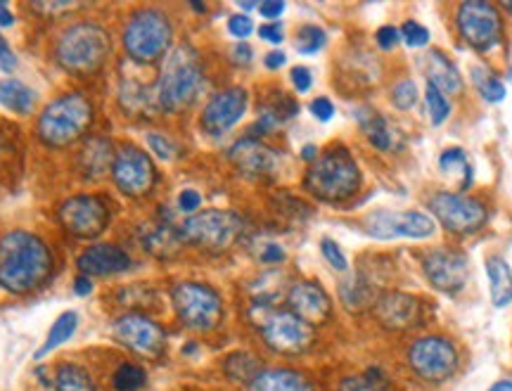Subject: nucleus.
Instances as JSON below:
<instances>
[{
  "label": "nucleus",
  "mask_w": 512,
  "mask_h": 391,
  "mask_svg": "<svg viewBox=\"0 0 512 391\" xmlns=\"http://www.w3.org/2000/svg\"><path fill=\"white\" fill-rule=\"evenodd\" d=\"M339 297H342L344 306L349 311L361 313L366 309H373L377 301V292L373 290V285L361 278V275H351L349 280H344L339 285Z\"/></svg>",
  "instance_id": "29"
},
{
  "label": "nucleus",
  "mask_w": 512,
  "mask_h": 391,
  "mask_svg": "<svg viewBox=\"0 0 512 391\" xmlns=\"http://www.w3.org/2000/svg\"><path fill=\"white\" fill-rule=\"evenodd\" d=\"M171 36V22L166 15L157 10H143L131 17L124 31V46L131 60L136 62H155L159 57L169 53Z\"/></svg>",
  "instance_id": "7"
},
{
  "label": "nucleus",
  "mask_w": 512,
  "mask_h": 391,
  "mask_svg": "<svg viewBox=\"0 0 512 391\" xmlns=\"http://www.w3.org/2000/svg\"><path fill=\"white\" fill-rule=\"evenodd\" d=\"M304 188L320 202H347L361 188V171L347 147H330L306 171Z\"/></svg>",
  "instance_id": "2"
},
{
  "label": "nucleus",
  "mask_w": 512,
  "mask_h": 391,
  "mask_svg": "<svg viewBox=\"0 0 512 391\" xmlns=\"http://www.w3.org/2000/svg\"><path fill=\"white\" fill-rule=\"evenodd\" d=\"M36 95L29 86H24L22 81L17 79H3L0 81V105L5 110L15 114H29L34 110Z\"/></svg>",
  "instance_id": "30"
},
{
  "label": "nucleus",
  "mask_w": 512,
  "mask_h": 391,
  "mask_svg": "<svg viewBox=\"0 0 512 391\" xmlns=\"http://www.w3.org/2000/svg\"><path fill=\"white\" fill-rule=\"evenodd\" d=\"M377 323L394 332H406L422 323V304L418 297L406 292H382L377 294L373 306Z\"/></svg>",
  "instance_id": "17"
},
{
  "label": "nucleus",
  "mask_w": 512,
  "mask_h": 391,
  "mask_svg": "<svg viewBox=\"0 0 512 391\" xmlns=\"http://www.w3.org/2000/svg\"><path fill=\"white\" fill-rule=\"evenodd\" d=\"M287 304H290V311L294 316L302 318L311 328L313 325L325 323L332 313V301L328 292L316 285V282H297V285H292L290 292H287Z\"/></svg>",
  "instance_id": "21"
},
{
  "label": "nucleus",
  "mask_w": 512,
  "mask_h": 391,
  "mask_svg": "<svg viewBox=\"0 0 512 391\" xmlns=\"http://www.w3.org/2000/svg\"><path fill=\"white\" fill-rule=\"evenodd\" d=\"M430 209L441 226L458 235L477 233L489 219L482 202L460 195V192H439L430 200Z\"/></svg>",
  "instance_id": "11"
},
{
  "label": "nucleus",
  "mask_w": 512,
  "mask_h": 391,
  "mask_svg": "<svg viewBox=\"0 0 512 391\" xmlns=\"http://www.w3.org/2000/svg\"><path fill=\"white\" fill-rule=\"evenodd\" d=\"M112 50L110 34L98 24H74L57 41L55 55L64 72L86 76L95 74L107 62Z\"/></svg>",
  "instance_id": "4"
},
{
  "label": "nucleus",
  "mask_w": 512,
  "mask_h": 391,
  "mask_svg": "<svg viewBox=\"0 0 512 391\" xmlns=\"http://www.w3.org/2000/svg\"><path fill=\"white\" fill-rule=\"evenodd\" d=\"M427 107H430V117H432V124L434 126H441L444 121L448 119V112H451V105H448V100L444 98V93H439L437 88L432 86V83H427Z\"/></svg>",
  "instance_id": "37"
},
{
  "label": "nucleus",
  "mask_w": 512,
  "mask_h": 391,
  "mask_svg": "<svg viewBox=\"0 0 512 391\" xmlns=\"http://www.w3.org/2000/svg\"><path fill=\"white\" fill-rule=\"evenodd\" d=\"M292 83H294V88H297L299 93L309 91L311 83H313L309 69H306V67H294L292 69Z\"/></svg>",
  "instance_id": "51"
},
{
  "label": "nucleus",
  "mask_w": 512,
  "mask_h": 391,
  "mask_svg": "<svg viewBox=\"0 0 512 391\" xmlns=\"http://www.w3.org/2000/svg\"><path fill=\"white\" fill-rule=\"evenodd\" d=\"M320 252H323L325 261H328V264L335 268V271H347V266H349L347 264V256H344L342 247H339L335 240L325 237V240L320 242Z\"/></svg>",
  "instance_id": "41"
},
{
  "label": "nucleus",
  "mask_w": 512,
  "mask_h": 391,
  "mask_svg": "<svg viewBox=\"0 0 512 391\" xmlns=\"http://www.w3.org/2000/svg\"><path fill=\"white\" fill-rule=\"evenodd\" d=\"M399 38H401V34L394 27H382L380 31H377V46H380L382 50H392L396 43H399Z\"/></svg>",
  "instance_id": "50"
},
{
  "label": "nucleus",
  "mask_w": 512,
  "mask_h": 391,
  "mask_svg": "<svg viewBox=\"0 0 512 391\" xmlns=\"http://www.w3.org/2000/svg\"><path fill=\"white\" fill-rule=\"evenodd\" d=\"M223 370L233 382L252 384L256 377L264 373L261 368V361L254 354H247V351H238V354L228 356L226 363H223Z\"/></svg>",
  "instance_id": "31"
},
{
  "label": "nucleus",
  "mask_w": 512,
  "mask_h": 391,
  "mask_svg": "<svg viewBox=\"0 0 512 391\" xmlns=\"http://www.w3.org/2000/svg\"><path fill=\"white\" fill-rule=\"evenodd\" d=\"M233 62L235 64H249V62H252V48L245 46V43L235 46L233 48Z\"/></svg>",
  "instance_id": "55"
},
{
  "label": "nucleus",
  "mask_w": 512,
  "mask_h": 391,
  "mask_svg": "<svg viewBox=\"0 0 512 391\" xmlns=\"http://www.w3.org/2000/svg\"><path fill=\"white\" fill-rule=\"evenodd\" d=\"M249 391H313L311 382L294 370H264L249 384Z\"/></svg>",
  "instance_id": "27"
},
{
  "label": "nucleus",
  "mask_w": 512,
  "mask_h": 391,
  "mask_svg": "<svg viewBox=\"0 0 512 391\" xmlns=\"http://www.w3.org/2000/svg\"><path fill=\"white\" fill-rule=\"evenodd\" d=\"M228 159L247 178H268L280 166V157L275 155V150L256 138L238 140V143L230 147Z\"/></svg>",
  "instance_id": "20"
},
{
  "label": "nucleus",
  "mask_w": 512,
  "mask_h": 391,
  "mask_svg": "<svg viewBox=\"0 0 512 391\" xmlns=\"http://www.w3.org/2000/svg\"><path fill=\"white\" fill-rule=\"evenodd\" d=\"M228 31L235 38H240V41H245V38L254 31V24L247 15H233L228 19Z\"/></svg>",
  "instance_id": "45"
},
{
  "label": "nucleus",
  "mask_w": 512,
  "mask_h": 391,
  "mask_svg": "<svg viewBox=\"0 0 512 391\" xmlns=\"http://www.w3.org/2000/svg\"><path fill=\"white\" fill-rule=\"evenodd\" d=\"M202 64L195 48L178 46L166 55L157 83L159 110L181 112L197 100L202 91Z\"/></svg>",
  "instance_id": "3"
},
{
  "label": "nucleus",
  "mask_w": 512,
  "mask_h": 391,
  "mask_svg": "<svg viewBox=\"0 0 512 391\" xmlns=\"http://www.w3.org/2000/svg\"><path fill=\"white\" fill-rule=\"evenodd\" d=\"M259 12H261V17L268 19V22H275V19L285 12V3H273V0L271 3H261Z\"/></svg>",
  "instance_id": "54"
},
{
  "label": "nucleus",
  "mask_w": 512,
  "mask_h": 391,
  "mask_svg": "<svg viewBox=\"0 0 512 391\" xmlns=\"http://www.w3.org/2000/svg\"><path fill=\"white\" fill-rule=\"evenodd\" d=\"M425 72H427V79H430V83L439 93L453 95L463 88V81H460L456 64L448 60L444 53H439V50H432V53L427 55Z\"/></svg>",
  "instance_id": "25"
},
{
  "label": "nucleus",
  "mask_w": 512,
  "mask_h": 391,
  "mask_svg": "<svg viewBox=\"0 0 512 391\" xmlns=\"http://www.w3.org/2000/svg\"><path fill=\"white\" fill-rule=\"evenodd\" d=\"M427 280L437 287L439 292L456 294L467 282V259L456 249H434L422 259Z\"/></svg>",
  "instance_id": "19"
},
{
  "label": "nucleus",
  "mask_w": 512,
  "mask_h": 391,
  "mask_svg": "<svg viewBox=\"0 0 512 391\" xmlns=\"http://www.w3.org/2000/svg\"><path fill=\"white\" fill-rule=\"evenodd\" d=\"M15 17H12L10 5L8 3H0V27H12Z\"/></svg>",
  "instance_id": "58"
},
{
  "label": "nucleus",
  "mask_w": 512,
  "mask_h": 391,
  "mask_svg": "<svg viewBox=\"0 0 512 391\" xmlns=\"http://www.w3.org/2000/svg\"><path fill=\"white\" fill-rule=\"evenodd\" d=\"M55 389L57 391H98L93 377L74 363H62L55 373Z\"/></svg>",
  "instance_id": "32"
},
{
  "label": "nucleus",
  "mask_w": 512,
  "mask_h": 391,
  "mask_svg": "<svg viewBox=\"0 0 512 391\" xmlns=\"http://www.w3.org/2000/svg\"><path fill=\"white\" fill-rule=\"evenodd\" d=\"M76 328H79V316H76L74 311L62 313V316L53 323V328H50L46 344H43L41 349H38L36 358H43L46 354H50V351H53V349H57V346H62L64 342H67V339H72Z\"/></svg>",
  "instance_id": "33"
},
{
  "label": "nucleus",
  "mask_w": 512,
  "mask_h": 391,
  "mask_svg": "<svg viewBox=\"0 0 512 391\" xmlns=\"http://www.w3.org/2000/svg\"><path fill=\"white\" fill-rule=\"evenodd\" d=\"M439 164L446 173L448 171H463L467 178H472V171H470V164H467L465 152L458 150V147H453V150H446L444 155L439 157Z\"/></svg>",
  "instance_id": "40"
},
{
  "label": "nucleus",
  "mask_w": 512,
  "mask_h": 391,
  "mask_svg": "<svg viewBox=\"0 0 512 391\" xmlns=\"http://www.w3.org/2000/svg\"><path fill=\"white\" fill-rule=\"evenodd\" d=\"M202 204V195L197 190H183L178 197V207L181 211H195Z\"/></svg>",
  "instance_id": "52"
},
{
  "label": "nucleus",
  "mask_w": 512,
  "mask_h": 391,
  "mask_svg": "<svg viewBox=\"0 0 512 391\" xmlns=\"http://www.w3.org/2000/svg\"><path fill=\"white\" fill-rule=\"evenodd\" d=\"M140 242L145 252H150L155 259H174L181 252L183 237L181 230L171 228L169 223H150L140 230Z\"/></svg>",
  "instance_id": "23"
},
{
  "label": "nucleus",
  "mask_w": 512,
  "mask_h": 391,
  "mask_svg": "<svg viewBox=\"0 0 512 391\" xmlns=\"http://www.w3.org/2000/svg\"><path fill=\"white\" fill-rule=\"evenodd\" d=\"M240 8L242 10H254V8H259V5H256V3H240Z\"/></svg>",
  "instance_id": "61"
},
{
  "label": "nucleus",
  "mask_w": 512,
  "mask_h": 391,
  "mask_svg": "<svg viewBox=\"0 0 512 391\" xmlns=\"http://www.w3.org/2000/svg\"><path fill=\"white\" fill-rule=\"evenodd\" d=\"M121 105H124L126 114H140V117H152V112L159 110V100H157V88L143 86L138 81H124L121 83V93H119Z\"/></svg>",
  "instance_id": "26"
},
{
  "label": "nucleus",
  "mask_w": 512,
  "mask_h": 391,
  "mask_svg": "<svg viewBox=\"0 0 512 391\" xmlns=\"http://www.w3.org/2000/svg\"><path fill=\"white\" fill-rule=\"evenodd\" d=\"M15 67H17V57L8 46V41L0 36V69H3V72H15Z\"/></svg>",
  "instance_id": "48"
},
{
  "label": "nucleus",
  "mask_w": 512,
  "mask_h": 391,
  "mask_svg": "<svg viewBox=\"0 0 512 391\" xmlns=\"http://www.w3.org/2000/svg\"><path fill=\"white\" fill-rule=\"evenodd\" d=\"M31 8L38 10V12H43V15H46V17H55V15H60V12L79 8V5H76V3H60V0H53V3H34V5H31Z\"/></svg>",
  "instance_id": "46"
},
{
  "label": "nucleus",
  "mask_w": 512,
  "mask_h": 391,
  "mask_svg": "<svg viewBox=\"0 0 512 391\" xmlns=\"http://www.w3.org/2000/svg\"><path fill=\"white\" fill-rule=\"evenodd\" d=\"M247 91L245 88H226L216 93L207 102L202 112V128L209 136H223L230 131L247 112Z\"/></svg>",
  "instance_id": "18"
},
{
  "label": "nucleus",
  "mask_w": 512,
  "mask_h": 391,
  "mask_svg": "<svg viewBox=\"0 0 512 391\" xmlns=\"http://www.w3.org/2000/svg\"><path fill=\"white\" fill-rule=\"evenodd\" d=\"M325 46V31L313 27V24H309V27H304L302 31H299L297 36V50L302 55H313L318 53L320 48Z\"/></svg>",
  "instance_id": "38"
},
{
  "label": "nucleus",
  "mask_w": 512,
  "mask_h": 391,
  "mask_svg": "<svg viewBox=\"0 0 512 391\" xmlns=\"http://www.w3.org/2000/svg\"><path fill=\"white\" fill-rule=\"evenodd\" d=\"M399 34L411 48H422V46H427V41H430V31H427L418 22H406L401 27Z\"/></svg>",
  "instance_id": "42"
},
{
  "label": "nucleus",
  "mask_w": 512,
  "mask_h": 391,
  "mask_svg": "<svg viewBox=\"0 0 512 391\" xmlns=\"http://www.w3.org/2000/svg\"><path fill=\"white\" fill-rule=\"evenodd\" d=\"M316 155H318L316 147H313V145H306V147H304V152H302L304 159H316Z\"/></svg>",
  "instance_id": "60"
},
{
  "label": "nucleus",
  "mask_w": 512,
  "mask_h": 391,
  "mask_svg": "<svg viewBox=\"0 0 512 391\" xmlns=\"http://www.w3.org/2000/svg\"><path fill=\"white\" fill-rule=\"evenodd\" d=\"M259 259L264 261V264H283L285 249L280 245H275V242H268V245H264V249H261Z\"/></svg>",
  "instance_id": "47"
},
{
  "label": "nucleus",
  "mask_w": 512,
  "mask_h": 391,
  "mask_svg": "<svg viewBox=\"0 0 512 391\" xmlns=\"http://www.w3.org/2000/svg\"><path fill=\"white\" fill-rule=\"evenodd\" d=\"M486 273H489L491 301L498 309H503L512 301V271L508 261L503 256H491L489 264H486Z\"/></svg>",
  "instance_id": "28"
},
{
  "label": "nucleus",
  "mask_w": 512,
  "mask_h": 391,
  "mask_svg": "<svg viewBox=\"0 0 512 391\" xmlns=\"http://www.w3.org/2000/svg\"><path fill=\"white\" fill-rule=\"evenodd\" d=\"M192 8H195V10H200V12H204V10H207V8H204V5H202V3H192Z\"/></svg>",
  "instance_id": "62"
},
{
  "label": "nucleus",
  "mask_w": 512,
  "mask_h": 391,
  "mask_svg": "<svg viewBox=\"0 0 512 391\" xmlns=\"http://www.w3.org/2000/svg\"><path fill=\"white\" fill-rule=\"evenodd\" d=\"M458 29L465 43L475 50H489L501 41L503 22L498 10L491 3H463L458 10Z\"/></svg>",
  "instance_id": "12"
},
{
  "label": "nucleus",
  "mask_w": 512,
  "mask_h": 391,
  "mask_svg": "<svg viewBox=\"0 0 512 391\" xmlns=\"http://www.w3.org/2000/svg\"><path fill=\"white\" fill-rule=\"evenodd\" d=\"M366 233L377 240H394V237H413V240H425L434 233V221L420 211H375L366 223Z\"/></svg>",
  "instance_id": "16"
},
{
  "label": "nucleus",
  "mask_w": 512,
  "mask_h": 391,
  "mask_svg": "<svg viewBox=\"0 0 512 391\" xmlns=\"http://www.w3.org/2000/svg\"><path fill=\"white\" fill-rule=\"evenodd\" d=\"M413 373L425 382H446L458 370V351L444 337H422L408 351Z\"/></svg>",
  "instance_id": "10"
},
{
  "label": "nucleus",
  "mask_w": 512,
  "mask_h": 391,
  "mask_svg": "<svg viewBox=\"0 0 512 391\" xmlns=\"http://www.w3.org/2000/svg\"><path fill=\"white\" fill-rule=\"evenodd\" d=\"M145 382H147L145 370L133 363L119 365V370L114 373V389L117 391H138L145 387Z\"/></svg>",
  "instance_id": "36"
},
{
  "label": "nucleus",
  "mask_w": 512,
  "mask_h": 391,
  "mask_svg": "<svg viewBox=\"0 0 512 391\" xmlns=\"http://www.w3.org/2000/svg\"><path fill=\"white\" fill-rule=\"evenodd\" d=\"M147 145H150V150L155 152L159 159L176 157V145L171 143V140H166L164 136H159V133H150V136H147Z\"/></svg>",
  "instance_id": "44"
},
{
  "label": "nucleus",
  "mask_w": 512,
  "mask_h": 391,
  "mask_svg": "<svg viewBox=\"0 0 512 391\" xmlns=\"http://www.w3.org/2000/svg\"><path fill=\"white\" fill-rule=\"evenodd\" d=\"M242 230H245V221L238 214L223 209H209L190 216L181 226V237L183 242L204 249V252L223 254L240 240Z\"/></svg>",
  "instance_id": "6"
},
{
  "label": "nucleus",
  "mask_w": 512,
  "mask_h": 391,
  "mask_svg": "<svg viewBox=\"0 0 512 391\" xmlns=\"http://www.w3.org/2000/svg\"><path fill=\"white\" fill-rule=\"evenodd\" d=\"M74 292L79 294V297H86V294L93 292V282L91 278H86V275H81V278H76L74 282Z\"/></svg>",
  "instance_id": "56"
},
{
  "label": "nucleus",
  "mask_w": 512,
  "mask_h": 391,
  "mask_svg": "<svg viewBox=\"0 0 512 391\" xmlns=\"http://www.w3.org/2000/svg\"><path fill=\"white\" fill-rule=\"evenodd\" d=\"M311 112L318 121H330L332 114H335V107H332V102L328 98H318L311 102Z\"/></svg>",
  "instance_id": "49"
},
{
  "label": "nucleus",
  "mask_w": 512,
  "mask_h": 391,
  "mask_svg": "<svg viewBox=\"0 0 512 391\" xmlns=\"http://www.w3.org/2000/svg\"><path fill=\"white\" fill-rule=\"evenodd\" d=\"M53 273V254L41 237L15 230L0 237V287L29 294L46 285Z\"/></svg>",
  "instance_id": "1"
},
{
  "label": "nucleus",
  "mask_w": 512,
  "mask_h": 391,
  "mask_svg": "<svg viewBox=\"0 0 512 391\" xmlns=\"http://www.w3.org/2000/svg\"><path fill=\"white\" fill-rule=\"evenodd\" d=\"M93 124V105L86 95L69 93L50 102L38 119V138L48 147H67L86 136Z\"/></svg>",
  "instance_id": "5"
},
{
  "label": "nucleus",
  "mask_w": 512,
  "mask_h": 391,
  "mask_svg": "<svg viewBox=\"0 0 512 391\" xmlns=\"http://www.w3.org/2000/svg\"><path fill=\"white\" fill-rule=\"evenodd\" d=\"M259 36L268 43H280V41H283V27H280L278 22H268L259 29Z\"/></svg>",
  "instance_id": "53"
},
{
  "label": "nucleus",
  "mask_w": 512,
  "mask_h": 391,
  "mask_svg": "<svg viewBox=\"0 0 512 391\" xmlns=\"http://www.w3.org/2000/svg\"><path fill=\"white\" fill-rule=\"evenodd\" d=\"M489 391H512V380H503V382H496L494 387Z\"/></svg>",
  "instance_id": "59"
},
{
  "label": "nucleus",
  "mask_w": 512,
  "mask_h": 391,
  "mask_svg": "<svg viewBox=\"0 0 512 391\" xmlns=\"http://www.w3.org/2000/svg\"><path fill=\"white\" fill-rule=\"evenodd\" d=\"M479 81V93L486 102H501L505 98V86L496 76H475Z\"/></svg>",
  "instance_id": "43"
},
{
  "label": "nucleus",
  "mask_w": 512,
  "mask_h": 391,
  "mask_svg": "<svg viewBox=\"0 0 512 391\" xmlns=\"http://www.w3.org/2000/svg\"><path fill=\"white\" fill-rule=\"evenodd\" d=\"M392 100H394V107H399V110H411L415 102H418V86H415L413 81L396 83Z\"/></svg>",
  "instance_id": "39"
},
{
  "label": "nucleus",
  "mask_w": 512,
  "mask_h": 391,
  "mask_svg": "<svg viewBox=\"0 0 512 391\" xmlns=\"http://www.w3.org/2000/svg\"><path fill=\"white\" fill-rule=\"evenodd\" d=\"M114 157L117 155H114L112 143L107 138L86 140V145H83V150L79 155V169L83 173V178H88V181L105 178L107 173L112 171Z\"/></svg>",
  "instance_id": "24"
},
{
  "label": "nucleus",
  "mask_w": 512,
  "mask_h": 391,
  "mask_svg": "<svg viewBox=\"0 0 512 391\" xmlns=\"http://www.w3.org/2000/svg\"><path fill=\"white\" fill-rule=\"evenodd\" d=\"M339 391H394L387 377L368 373V375H356L347 377V380L339 382Z\"/></svg>",
  "instance_id": "35"
},
{
  "label": "nucleus",
  "mask_w": 512,
  "mask_h": 391,
  "mask_svg": "<svg viewBox=\"0 0 512 391\" xmlns=\"http://www.w3.org/2000/svg\"><path fill=\"white\" fill-rule=\"evenodd\" d=\"M112 176L117 188L128 197H143L155 188L157 171L152 159L147 157V152L138 150V147L126 145L121 147L114 157Z\"/></svg>",
  "instance_id": "14"
},
{
  "label": "nucleus",
  "mask_w": 512,
  "mask_h": 391,
  "mask_svg": "<svg viewBox=\"0 0 512 391\" xmlns=\"http://www.w3.org/2000/svg\"><path fill=\"white\" fill-rule=\"evenodd\" d=\"M254 313H261L259 328L264 342L273 351L285 356H299L313 346V328L292 311H273L266 306H254Z\"/></svg>",
  "instance_id": "9"
},
{
  "label": "nucleus",
  "mask_w": 512,
  "mask_h": 391,
  "mask_svg": "<svg viewBox=\"0 0 512 391\" xmlns=\"http://www.w3.org/2000/svg\"><path fill=\"white\" fill-rule=\"evenodd\" d=\"M174 309L181 323L190 330H214L223 320V301L219 292L204 282H178L171 292Z\"/></svg>",
  "instance_id": "8"
},
{
  "label": "nucleus",
  "mask_w": 512,
  "mask_h": 391,
  "mask_svg": "<svg viewBox=\"0 0 512 391\" xmlns=\"http://www.w3.org/2000/svg\"><path fill=\"white\" fill-rule=\"evenodd\" d=\"M285 62H287V57H285V53H280V50H273V53L266 55V67L268 69H280Z\"/></svg>",
  "instance_id": "57"
},
{
  "label": "nucleus",
  "mask_w": 512,
  "mask_h": 391,
  "mask_svg": "<svg viewBox=\"0 0 512 391\" xmlns=\"http://www.w3.org/2000/svg\"><path fill=\"white\" fill-rule=\"evenodd\" d=\"M114 337L124 344L128 351L143 358H162L166 351V332L155 320L143 313H128L114 323Z\"/></svg>",
  "instance_id": "13"
},
{
  "label": "nucleus",
  "mask_w": 512,
  "mask_h": 391,
  "mask_svg": "<svg viewBox=\"0 0 512 391\" xmlns=\"http://www.w3.org/2000/svg\"><path fill=\"white\" fill-rule=\"evenodd\" d=\"M60 221L67 228V233L83 237V240H93V237L105 233L107 223H110V211L100 197L79 195L62 204Z\"/></svg>",
  "instance_id": "15"
},
{
  "label": "nucleus",
  "mask_w": 512,
  "mask_h": 391,
  "mask_svg": "<svg viewBox=\"0 0 512 391\" xmlns=\"http://www.w3.org/2000/svg\"><path fill=\"white\" fill-rule=\"evenodd\" d=\"M131 268V256L114 245H91L79 256V271L91 275H117Z\"/></svg>",
  "instance_id": "22"
},
{
  "label": "nucleus",
  "mask_w": 512,
  "mask_h": 391,
  "mask_svg": "<svg viewBox=\"0 0 512 391\" xmlns=\"http://www.w3.org/2000/svg\"><path fill=\"white\" fill-rule=\"evenodd\" d=\"M358 121H361V128L366 131L370 143H373L377 150H389L392 145V133H389L387 121H384L380 114L373 110H361L358 112Z\"/></svg>",
  "instance_id": "34"
}]
</instances>
